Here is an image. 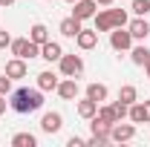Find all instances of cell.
<instances>
[{"label": "cell", "mask_w": 150, "mask_h": 147, "mask_svg": "<svg viewBox=\"0 0 150 147\" xmlns=\"http://www.w3.org/2000/svg\"><path fill=\"white\" fill-rule=\"evenodd\" d=\"M107 144V139H101V136H90L87 139V147H104Z\"/></svg>", "instance_id": "obj_29"}, {"label": "cell", "mask_w": 150, "mask_h": 147, "mask_svg": "<svg viewBox=\"0 0 150 147\" xmlns=\"http://www.w3.org/2000/svg\"><path fill=\"white\" fill-rule=\"evenodd\" d=\"M90 130H93V136H101V139H107V141H110L112 124H107V121H101L98 115H93V118H90Z\"/></svg>", "instance_id": "obj_17"}, {"label": "cell", "mask_w": 150, "mask_h": 147, "mask_svg": "<svg viewBox=\"0 0 150 147\" xmlns=\"http://www.w3.org/2000/svg\"><path fill=\"white\" fill-rule=\"evenodd\" d=\"M38 139L32 133H18V136H12V147H35Z\"/></svg>", "instance_id": "obj_23"}, {"label": "cell", "mask_w": 150, "mask_h": 147, "mask_svg": "<svg viewBox=\"0 0 150 147\" xmlns=\"http://www.w3.org/2000/svg\"><path fill=\"white\" fill-rule=\"evenodd\" d=\"M29 40H32V43H38V46H43V43L49 40V29H46L43 23H35V26L29 29Z\"/></svg>", "instance_id": "obj_18"}, {"label": "cell", "mask_w": 150, "mask_h": 147, "mask_svg": "<svg viewBox=\"0 0 150 147\" xmlns=\"http://www.w3.org/2000/svg\"><path fill=\"white\" fill-rule=\"evenodd\" d=\"M130 139H136V124H121V121H115L110 130V141H130Z\"/></svg>", "instance_id": "obj_6"}, {"label": "cell", "mask_w": 150, "mask_h": 147, "mask_svg": "<svg viewBox=\"0 0 150 147\" xmlns=\"http://www.w3.org/2000/svg\"><path fill=\"white\" fill-rule=\"evenodd\" d=\"M95 29L98 32H112L115 29V23H112V12H110V6L107 9H101V12H95Z\"/></svg>", "instance_id": "obj_14"}, {"label": "cell", "mask_w": 150, "mask_h": 147, "mask_svg": "<svg viewBox=\"0 0 150 147\" xmlns=\"http://www.w3.org/2000/svg\"><path fill=\"white\" fill-rule=\"evenodd\" d=\"M144 124H150V101H144Z\"/></svg>", "instance_id": "obj_32"}, {"label": "cell", "mask_w": 150, "mask_h": 147, "mask_svg": "<svg viewBox=\"0 0 150 147\" xmlns=\"http://www.w3.org/2000/svg\"><path fill=\"white\" fill-rule=\"evenodd\" d=\"M118 101H124L127 107H130V104H136V101H139V90H136L133 84H124V87L118 90Z\"/></svg>", "instance_id": "obj_21"}, {"label": "cell", "mask_w": 150, "mask_h": 147, "mask_svg": "<svg viewBox=\"0 0 150 147\" xmlns=\"http://www.w3.org/2000/svg\"><path fill=\"white\" fill-rule=\"evenodd\" d=\"M0 95H12V78L6 72L0 75Z\"/></svg>", "instance_id": "obj_28"}, {"label": "cell", "mask_w": 150, "mask_h": 147, "mask_svg": "<svg viewBox=\"0 0 150 147\" xmlns=\"http://www.w3.org/2000/svg\"><path fill=\"white\" fill-rule=\"evenodd\" d=\"M46 3H52V0H46Z\"/></svg>", "instance_id": "obj_38"}, {"label": "cell", "mask_w": 150, "mask_h": 147, "mask_svg": "<svg viewBox=\"0 0 150 147\" xmlns=\"http://www.w3.org/2000/svg\"><path fill=\"white\" fill-rule=\"evenodd\" d=\"M9 107L20 115L26 112H35L43 107V90H29V87H20V90H12V101Z\"/></svg>", "instance_id": "obj_1"}, {"label": "cell", "mask_w": 150, "mask_h": 147, "mask_svg": "<svg viewBox=\"0 0 150 147\" xmlns=\"http://www.w3.org/2000/svg\"><path fill=\"white\" fill-rule=\"evenodd\" d=\"M55 92L64 101H75V98H78V81H75V78H64V81H58Z\"/></svg>", "instance_id": "obj_8"}, {"label": "cell", "mask_w": 150, "mask_h": 147, "mask_svg": "<svg viewBox=\"0 0 150 147\" xmlns=\"http://www.w3.org/2000/svg\"><path fill=\"white\" fill-rule=\"evenodd\" d=\"M110 12H112V23H115V26H127V23H130L124 9H110Z\"/></svg>", "instance_id": "obj_26"}, {"label": "cell", "mask_w": 150, "mask_h": 147, "mask_svg": "<svg viewBox=\"0 0 150 147\" xmlns=\"http://www.w3.org/2000/svg\"><path fill=\"white\" fill-rule=\"evenodd\" d=\"M61 55H64V46H61L58 40H52V37H49V40L40 46V58H43V61H49V64L61 61Z\"/></svg>", "instance_id": "obj_10"}, {"label": "cell", "mask_w": 150, "mask_h": 147, "mask_svg": "<svg viewBox=\"0 0 150 147\" xmlns=\"http://www.w3.org/2000/svg\"><path fill=\"white\" fill-rule=\"evenodd\" d=\"M12 55L15 58H23V61H32V58H40V46L32 43L29 37H12Z\"/></svg>", "instance_id": "obj_2"}, {"label": "cell", "mask_w": 150, "mask_h": 147, "mask_svg": "<svg viewBox=\"0 0 150 147\" xmlns=\"http://www.w3.org/2000/svg\"><path fill=\"white\" fill-rule=\"evenodd\" d=\"M130 61L136 64V66H144L150 61V49L147 46H130Z\"/></svg>", "instance_id": "obj_20"}, {"label": "cell", "mask_w": 150, "mask_h": 147, "mask_svg": "<svg viewBox=\"0 0 150 147\" xmlns=\"http://www.w3.org/2000/svg\"><path fill=\"white\" fill-rule=\"evenodd\" d=\"M127 29H130L133 40H147V35H150V23H147V18H133L130 23H127Z\"/></svg>", "instance_id": "obj_9"}, {"label": "cell", "mask_w": 150, "mask_h": 147, "mask_svg": "<svg viewBox=\"0 0 150 147\" xmlns=\"http://www.w3.org/2000/svg\"><path fill=\"white\" fill-rule=\"evenodd\" d=\"M95 112H98V101H93V98H84V101H78V115L81 118H93Z\"/></svg>", "instance_id": "obj_19"}, {"label": "cell", "mask_w": 150, "mask_h": 147, "mask_svg": "<svg viewBox=\"0 0 150 147\" xmlns=\"http://www.w3.org/2000/svg\"><path fill=\"white\" fill-rule=\"evenodd\" d=\"M110 46L115 49V52H127L133 46V35H130V29H124V26H115L110 32Z\"/></svg>", "instance_id": "obj_4"}, {"label": "cell", "mask_w": 150, "mask_h": 147, "mask_svg": "<svg viewBox=\"0 0 150 147\" xmlns=\"http://www.w3.org/2000/svg\"><path fill=\"white\" fill-rule=\"evenodd\" d=\"M107 95H110V90L104 87V84H87V98H93V101H98V104H104L107 101Z\"/></svg>", "instance_id": "obj_16"}, {"label": "cell", "mask_w": 150, "mask_h": 147, "mask_svg": "<svg viewBox=\"0 0 150 147\" xmlns=\"http://www.w3.org/2000/svg\"><path fill=\"white\" fill-rule=\"evenodd\" d=\"M9 46H12V35L0 29V49H9Z\"/></svg>", "instance_id": "obj_30"}, {"label": "cell", "mask_w": 150, "mask_h": 147, "mask_svg": "<svg viewBox=\"0 0 150 147\" xmlns=\"http://www.w3.org/2000/svg\"><path fill=\"white\" fill-rule=\"evenodd\" d=\"M72 6H75L72 18H78V20H90V18H95V12H98V3H95V0H75Z\"/></svg>", "instance_id": "obj_5"}, {"label": "cell", "mask_w": 150, "mask_h": 147, "mask_svg": "<svg viewBox=\"0 0 150 147\" xmlns=\"http://www.w3.org/2000/svg\"><path fill=\"white\" fill-rule=\"evenodd\" d=\"M55 87H58V75L52 69H43V72L38 75V90L49 92V90H55Z\"/></svg>", "instance_id": "obj_15"}, {"label": "cell", "mask_w": 150, "mask_h": 147, "mask_svg": "<svg viewBox=\"0 0 150 147\" xmlns=\"http://www.w3.org/2000/svg\"><path fill=\"white\" fill-rule=\"evenodd\" d=\"M61 127H64V115L61 112H43V118H40V130L43 133H58Z\"/></svg>", "instance_id": "obj_11"}, {"label": "cell", "mask_w": 150, "mask_h": 147, "mask_svg": "<svg viewBox=\"0 0 150 147\" xmlns=\"http://www.w3.org/2000/svg\"><path fill=\"white\" fill-rule=\"evenodd\" d=\"M127 118H130L133 124H142V121H144V101H136V104H130Z\"/></svg>", "instance_id": "obj_24"}, {"label": "cell", "mask_w": 150, "mask_h": 147, "mask_svg": "<svg viewBox=\"0 0 150 147\" xmlns=\"http://www.w3.org/2000/svg\"><path fill=\"white\" fill-rule=\"evenodd\" d=\"M67 144H69V147H87V139H81V136H72Z\"/></svg>", "instance_id": "obj_31"}, {"label": "cell", "mask_w": 150, "mask_h": 147, "mask_svg": "<svg viewBox=\"0 0 150 147\" xmlns=\"http://www.w3.org/2000/svg\"><path fill=\"white\" fill-rule=\"evenodd\" d=\"M112 110H115V115H118V121H124V118H127V112H130V107H127L124 101H115V104H112Z\"/></svg>", "instance_id": "obj_27"}, {"label": "cell", "mask_w": 150, "mask_h": 147, "mask_svg": "<svg viewBox=\"0 0 150 147\" xmlns=\"http://www.w3.org/2000/svg\"><path fill=\"white\" fill-rule=\"evenodd\" d=\"M6 112V95H0V115Z\"/></svg>", "instance_id": "obj_34"}, {"label": "cell", "mask_w": 150, "mask_h": 147, "mask_svg": "<svg viewBox=\"0 0 150 147\" xmlns=\"http://www.w3.org/2000/svg\"><path fill=\"white\" fill-rule=\"evenodd\" d=\"M75 43H78V49H95V43H98V29H81V32L75 35Z\"/></svg>", "instance_id": "obj_12"}, {"label": "cell", "mask_w": 150, "mask_h": 147, "mask_svg": "<svg viewBox=\"0 0 150 147\" xmlns=\"http://www.w3.org/2000/svg\"><path fill=\"white\" fill-rule=\"evenodd\" d=\"M67 3H75V0H67Z\"/></svg>", "instance_id": "obj_37"}, {"label": "cell", "mask_w": 150, "mask_h": 147, "mask_svg": "<svg viewBox=\"0 0 150 147\" xmlns=\"http://www.w3.org/2000/svg\"><path fill=\"white\" fill-rule=\"evenodd\" d=\"M95 3H98L101 9H107V6H112V3H115V0H95Z\"/></svg>", "instance_id": "obj_33"}, {"label": "cell", "mask_w": 150, "mask_h": 147, "mask_svg": "<svg viewBox=\"0 0 150 147\" xmlns=\"http://www.w3.org/2000/svg\"><path fill=\"white\" fill-rule=\"evenodd\" d=\"M12 3H15V0H0V6H3V9H6V6H12Z\"/></svg>", "instance_id": "obj_35"}, {"label": "cell", "mask_w": 150, "mask_h": 147, "mask_svg": "<svg viewBox=\"0 0 150 147\" xmlns=\"http://www.w3.org/2000/svg\"><path fill=\"white\" fill-rule=\"evenodd\" d=\"M3 72L9 75L12 81H20V78H26L29 75V66H26V61L23 58H12V61H6V69Z\"/></svg>", "instance_id": "obj_7"}, {"label": "cell", "mask_w": 150, "mask_h": 147, "mask_svg": "<svg viewBox=\"0 0 150 147\" xmlns=\"http://www.w3.org/2000/svg\"><path fill=\"white\" fill-rule=\"evenodd\" d=\"M81 29H84V20L72 18V15H69V18H64V20H61V26H58V32H61L64 37H75Z\"/></svg>", "instance_id": "obj_13"}, {"label": "cell", "mask_w": 150, "mask_h": 147, "mask_svg": "<svg viewBox=\"0 0 150 147\" xmlns=\"http://www.w3.org/2000/svg\"><path fill=\"white\" fill-rule=\"evenodd\" d=\"M101 121H107V124H115L118 121V115H115V110H112V104H98V112H95Z\"/></svg>", "instance_id": "obj_22"}, {"label": "cell", "mask_w": 150, "mask_h": 147, "mask_svg": "<svg viewBox=\"0 0 150 147\" xmlns=\"http://www.w3.org/2000/svg\"><path fill=\"white\" fill-rule=\"evenodd\" d=\"M124 3H127V0H124Z\"/></svg>", "instance_id": "obj_39"}, {"label": "cell", "mask_w": 150, "mask_h": 147, "mask_svg": "<svg viewBox=\"0 0 150 147\" xmlns=\"http://www.w3.org/2000/svg\"><path fill=\"white\" fill-rule=\"evenodd\" d=\"M130 6H133V15H136V18H147L150 0H130Z\"/></svg>", "instance_id": "obj_25"}, {"label": "cell", "mask_w": 150, "mask_h": 147, "mask_svg": "<svg viewBox=\"0 0 150 147\" xmlns=\"http://www.w3.org/2000/svg\"><path fill=\"white\" fill-rule=\"evenodd\" d=\"M144 72H147V81H150V61L144 64Z\"/></svg>", "instance_id": "obj_36"}, {"label": "cell", "mask_w": 150, "mask_h": 147, "mask_svg": "<svg viewBox=\"0 0 150 147\" xmlns=\"http://www.w3.org/2000/svg\"><path fill=\"white\" fill-rule=\"evenodd\" d=\"M58 66H61V75H64V78H78V75L84 72V58L81 55H67V52H64V55H61V61H58Z\"/></svg>", "instance_id": "obj_3"}]
</instances>
